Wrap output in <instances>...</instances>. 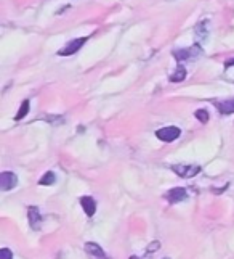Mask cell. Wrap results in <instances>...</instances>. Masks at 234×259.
Wrapping results in <instances>:
<instances>
[{"label": "cell", "mask_w": 234, "mask_h": 259, "mask_svg": "<svg viewBox=\"0 0 234 259\" xmlns=\"http://www.w3.org/2000/svg\"><path fill=\"white\" fill-rule=\"evenodd\" d=\"M0 259H13V253L8 248H2L0 250Z\"/></svg>", "instance_id": "15"}, {"label": "cell", "mask_w": 234, "mask_h": 259, "mask_svg": "<svg viewBox=\"0 0 234 259\" xmlns=\"http://www.w3.org/2000/svg\"><path fill=\"white\" fill-rule=\"evenodd\" d=\"M172 171H174L176 175L180 177H184V179H189V177H194L197 175L199 173H201V166H192V165H175L172 166Z\"/></svg>", "instance_id": "2"}, {"label": "cell", "mask_w": 234, "mask_h": 259, "mask_svg": "<svg viewBox=\"0 0 234 259\" xmlns=\"http://www.w3.org/2000/svg\"><path fill=\"white\" fill-rule=\"evenodd\" d=\"M181 135V131L178 127H175V126H169V127H162V129H159V131L156 132V137L159 139V140H162V142H174V140H176L178 137H180Z\"/></svg>", "instance_id": "1"}, {"label": "cell", "mask_w": 234, "mask_h": 259, "mask_svg": "<svg viewBox=\"0 0 234 259\" xmlns=\"http://www.w3.org/2000/svg\"><path fill=\"white\" fill-rule=\"evenodd\" d=\"M161 247V243L159 242H154V243H151L149 247H148V253H153V251H157Z\"/></svg>", "instance_id": "16"}, {"label": "cell", "mask_w": 234, "mask_h": 259, "mask_svg": "<svg viewBox=\"0 0 234 259\" xmlns=\"http://www.w3.org/2000/svg\"><path fill=\"white\" fill-rule=\"evenodd\" d=\"M80 204H82V208H84L85 214L88 217H92L96 213V201L92 198V196H82V198H80Z\"/></svg>", "instance_id": "9"}, {"label": "cell", "mask_w": 234, "mask_h": 259, "mask_svg": "<svg viewBox=\"0 0 234 259\" xmlns=\"http://www.w3.org/2000/svg\"><path fill=\"white\" fill-rule=\"evenodd\" d=\"M217 108L220 110V113H223V114H231V113H234V98H233V100L218 101Z\"/></svg>", "instance_id": "10"}, {"label": "cell", "mask_w": 234, "mask_h": 259, "mask_svg": "<svg viewBox=\"0 0 234 259\" xmlns=\"http://www.w3.org/2000/svg\"><path fill=\"white\" fill-rule=\"evenodd\" d=\"M186 79V70H184V66H178L176 71L170 76V83H183V81Z\"/></svg>", "instance_id": "11"}, {"label": "cell", "mask_w": 234, "mask_h": 259, "mask_svg": "<svg viewBox=\"0 0 234 259\" xmlns=\"http://www.w3.org/2000/svg\"><path fill=\"white\" fill-rule=\"evenodd\" d=\"M27 219L34 230L40 229V224H42V216H40V211L37 206H29L27 208Z\"/></svg>", "instance_id": "7"}, {"label": "cell", "mask_w": 234, "mask_h": 259, "mask_svg": "<svg viewBox=\"0 0 234 259\" xmlns=\"http://www.w3.org/2000/svg\"><path fill=\"white\" fill-rule=\"evenodd\" d=\"M201 47L199 45H194V47H189V49H181V50H175L174 52V57L181 61V60H189V58H194L197 55H201Z\"/></svg>", "instance_id": "6"}, {"label": "cell", "mask_w": 234, "mask_h": 259, "mask_svg": "<svg viewBox=\"0 0 234 259\" xmlns=\"http://www.w3.org/2000/svg\"><path fill=\"white\" fill-rule=\"evenodd\" d=\"M18 183V177L15 173H10V171H5L0 174V190L3 192H8V190L15 188Z\"/></svg>", "instance_id": "4"}, {"label": "cell", "mask_w": 234, "mask_h": 259, "mask_svg": "<svg viewBox=\"0 0 234 259\" xmlns=\"http://www.w3.org/2000/svg\"><path fill=\"white\" fill-rule=\"evenodd\" d=\"M128 259H141V258H138V256H130Z\"/></svg>", "instance_id": "18"}, {"label": "cell", "mask_w": 234, "mask_h": 259, "mask_svg": "<svg viewBox=\"0 0 234 259\" xmlns=\"http://www.w3.org/2000/svg\"><path fill=\"white\" fill-rule=\"evenodd\" d=\"M55 180H57V175H55V173L48 171V173H45V175L42 177V179L39 180V185H53Z\"/></svg>", "instance_id": "13"}, {"label": "cell", "mask_w": 234, "mask_h": 259, "mask_svg": "<svg viewBox=\"0 0 234 259\" xmlns=\"http://www.w3.org/2000/svg\"><path fill=\"white\" fill-rule=\"evenodd\" d=\"M84 248H85V251H87V255L92 256L93 259H109L108 255L105 253V251H103V248L100 247V245H96V243H93V242L85 243Z\"/></svg>", "instance_id": "8"}, {"label": "cell", "mask_w": 234, "mask_h": 259, "mask_svg": "<svg viewBox=\"0 0 234 259\" xmlns=\"http://www.w3.org/2000/svg\"><path fill=\"white\" fill-rule=\"evenodd\" d=\"M194 116L196 118L201 121V122H207L209 121V113L205 111V110H197L196 113H194Z\"/></svg>", "instance_id": "14"}, {"label": "cell", "mask_w": 234, "mask_h": 259, "mask_svg": "<svg viewBox=\"0 0 234 259\" xmlns=\"http://www.w3.org/2000/svg\"><path fill=\"white\" fill-rule=\"evenodd\" d=\"M164 259H170V258H164Z\"/></svg>", "instance_id": "19"}, {"label": "cell", "mask_w": 234, "mask_h": 259, "mask_svg": "<svg viewBox=\"0 0 234 259\" xmlns=\"http://www.w3.org/2000/svg\"><path fill=\"white\" fill-rule=\"evenodd\" d=\"M29 113V100H24L21 106H19V111L15 116V121H21L23 118H26V114Z\"/></svg>", "instance_id": "12"}, {"label": "cell", "mask_w": 234, "mask_h": 259, "mask_svg": "<svg viewBox=\"0 0 234 259\" xmlns=\"http://www.w3.org/2000/svg\"><path fill=\"white\" fill-rule=\"evenodd\" d=\"M225 66H226V68H230V66H234V58H231V60H228V61H226V63H225Z\"/></svg>", "instance_id": "17"}, {"label": "cell", "mask_w": 234, "mask_h": 259, "mask_svg": "<svg viewBox=\"0 0 234 259\" xmlns=\"http://www.w3.org/2000/svg\"><path fill=\"white\" fill-rule=\"evenodd\" d=\"M165 198H167L169 203L175 204V203H180V201L186 200L188 193H186V190H184L183 187H175V188H172V190H169L167 193H165Z\"/></svg>", "instance_id": "5"}, {"label": "cell", "mask_w": 234, "mask_h": 259, "mask_svg": "<svg viewBox=\"0 0 234 259\" xmlns=\"http://www.w3.org/2000/svg\"><path fill=\"white\" fill-rule=\"evenodd\" d=\"M87 42V37H80V39H74L71 40L69 44H66L63 49H59L58 50V55L61 57H69V55H74L75 52H77L82 45H84Z\"/></svg>", "instance_id": "3"}]
</instances>
